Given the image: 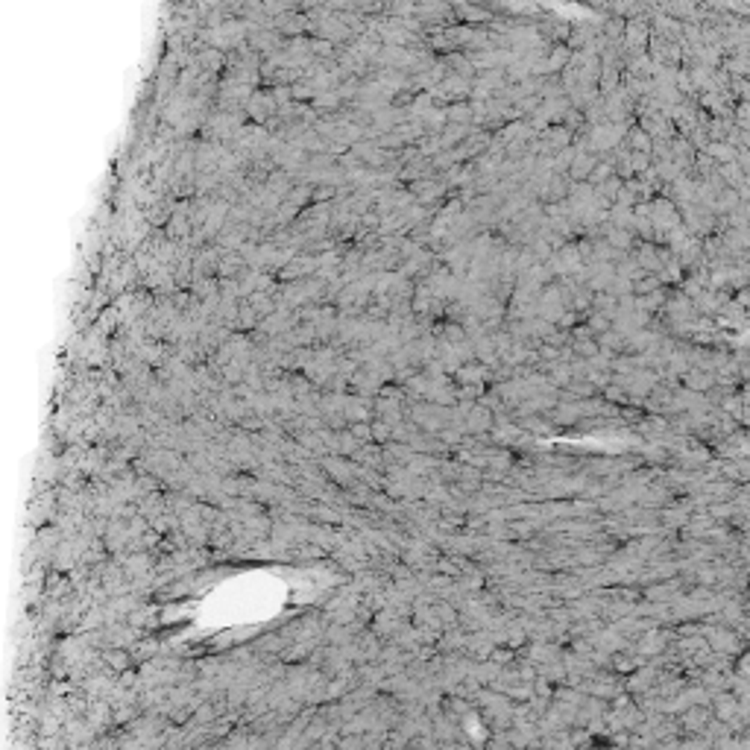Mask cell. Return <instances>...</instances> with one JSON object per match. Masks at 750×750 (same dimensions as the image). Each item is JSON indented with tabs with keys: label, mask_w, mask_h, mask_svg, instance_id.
Returning <instances> with one entry per match:
<instances>
[{
	"label": "cell",
	"mask_w": 750,
	"mask_h": 750,
	"mask_svg": "<svg viewBox=\"0 0 750 750\" xmlns=\"http://www.w3.org/2000/svg\"><path fill=\"white\" fill-rule=\"evenodd\" d=\"M595 165H598V156H592V153H575L572 165H568V176H572L575 182H586V176L592 173Z\"/></svg>",
	"instance_id": "3957f363"
},
{
	"label": "cell",
	"mask_w": 750,
	"mask_h": 750,
	"mask_svg": "<svg viewBox=\"0 0 750 750\" xmlns=\"http://www.w3.org/2000/svg\"><path fill=\"white\" fill-rule=\"evenodd\" d=\"M650 39V24L648 18H625V32H622V50L630 53H645Z\"/></svg>",
	"instance_id": "6da1fadb"
},
{
	"label": "cell",
	"mask_w": 750,
	"mask_h": 750,
	"mask_svg": "<svg viewBox=\"0 0 750 750\" xmlns=\"http://www.w3.org/2000/svg\"><path fill=\"white\" fill-rule=\"evenodd\" d=\"M650 36H660L665 41H680L683 39V21L671 18V15H662V12H650Z\"/></svg>",
	"instance_id": "7a4b0ae2"
},
{
	"label": "cell",
	"mask_w": 750,
	"mask_h": 750,
	"mask_svg": "<svg viewBox=\"0 0 750 750\" xmlns=\"http://www.w3.org/2000/svg\"><path fill=\"white\" fill-rule=\"evenodd\" d=\"M454 18L458 21H469V24H486V21H493V12H486V9H481V6H475V4H458L454 6Z\"/></svg>",
	"instance_id": "277c9868"
},
{
	"label": "cell",
	"mask_w": 750,
	"mask_h": 750,
	"mask_svg": "<svg viewBox=\"0 0 750 750\" xmlns=\"http://www.w3.org/2000/svg\"><path fill=\"white\" fill-rule=\"evenodd\" d=\"M384 15H390V18H414L416 15V0H387Z\"/></svg>",
	"instance_id": "5b68a950"
},
{
	"label": "cell",
	"mask_w": 750,
	"mask_h": 750,
	"mask_svg": "<svg viewBox=\"0 0 750 750\" xmlns=\"http://www.w3.org/2000/svg\"><path fill=\"white\" fill-rule=\"evenodd\" d=\"M650 144H654V138H650L642 126H636L627 132V146L633 153H650Z\"/></svg>",
	"instance_id": "8992f818"
},
{
	"label": "cell",
	"mask_w": 750,
	"mask_h": 750,
	"mask_svg": "<svg viewBox=\"0 0 750 750\" xmlns=\"http://www.w3.org/2000/svg\"><path fill=\"white\" fill-rule=\"evenodd\" d=\"M469 121H472V109H469V103H463V100L449 103V109H446V123H469Z\"/></svg>",
	"instance_id": "52a82bcc"
}]
</instances>
